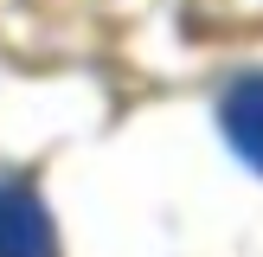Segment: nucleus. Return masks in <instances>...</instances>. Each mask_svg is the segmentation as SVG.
I'll use <instances>...</instances> for the list:
<instances>
[{
  "mask_svg": "<svg viewBox=\"0 0 263 257\" xmlns=\"http://www.w3.org/2000/svg\"><path fill=\"white\" fill-rule=\"evenodd\" d=\"M225 135H231V148L244 154V161L263 174V71H251V77H238V84L225 90Z\"/></svg>",
  "mask_w": 263,
  "mask_h": 257,
  "instance_id": "nucleus-2",
  "label": "nucleus"
},
{
  "mask_svg": "<svg viewBox=\"0 0 263 257\" xmlns=\"http://www.w3.org/2000/svg\"><path fill=\"white\" fill-rule=\"evenodd\" d=\"M0 257H51V218L26 187H0Z\"/></svg>",
  "mask_w": 263,
  "mask_h": 257,
  "instance_id": "nucleus-1",
  "label": "nucleus"
}]
</instances>
